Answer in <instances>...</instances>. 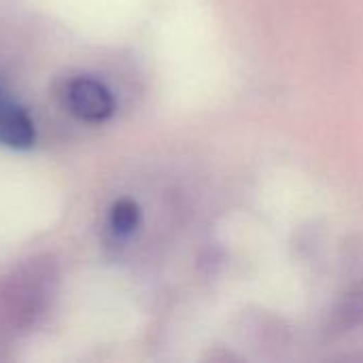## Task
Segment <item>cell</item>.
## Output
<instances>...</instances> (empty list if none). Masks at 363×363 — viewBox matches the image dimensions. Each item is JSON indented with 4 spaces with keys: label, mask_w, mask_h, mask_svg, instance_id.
<instances>
[{
    "label": "cell",
    "mask_w": 363,
    "mask_h": 363,
    "mask_svg": "<svg viewBox=\"0 0 363 363\" xmlns=\"http://www.w3.org/2000/svg\"><path fill=\"white\" fill-rule=\"evenodd\" d=\"M36 143V128L32 117L19 104L0 98V145L26 151Z\"/></svg>",
    "instance_id": "cell-2"
},
{
    "label": "cell",
    "mask_w": 363,
    "mask_h": 363,
    "mask_svg": "<svg viewBox=\"0 0 363 363\" xmlns=\"http://www.w3.org/2000/svg\"><path fill=\"white\" fill-rule=\"evenodd\" d=\"M64 100L77 119L89 123H102L115 111V100L108 87L91 77L72 79L64 89Z\"/></svg>",
    "instance_id": "cell-1"
},
{
    "label": "cell",
    "mask_w": 363,
    "mask_h": 363,
    "mask_svg": "<svg viewBox=\"0 0 363 363\" xmlns=\"http://www.w3.org/2000/svg\"><path fill=\"white\" fill-rule=\"evenodd\" d=\"M140 223V208L132 198H121L111 206L108 228L117 238H128Z\"/></svg>",
    "instance_id": "cell-3"
}]
</instances>
